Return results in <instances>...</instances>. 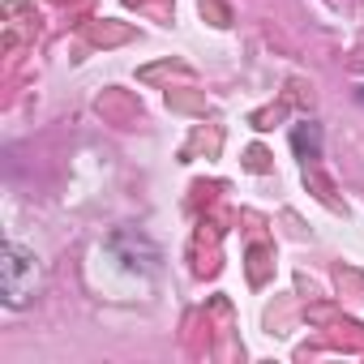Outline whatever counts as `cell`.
Returning <instances> with one entry per match:
<instances>
[{
	"instance_id": "6da1fadb",
	"label": "cell",
	"mask_w": 364,
	"mask_h": 364,
	"mask_svg": "<svg viewBox=\"0 0 364 364\" xmlns=\"http://www.w3.org/2000/svg\"><path fill=\"white\" fill-rule=\"evenodd\" d=\"M35 279H39L35 253H26L22 245H5V253H0V291H5V304L22 309L35 296Z\"/></svg>"
},
{
	"instance_id": "7a4b0ae2",
	"label": "cell",
	"mask_w": 364,
	"mask_h": 364,
	"mask_svg": "<svg viewBox=\"0 0 364 364\" xmlns=\"http://www.w3.org/2000/svg\"><path fill=\"white\" fill-rule=\"evenodd\" d=\"M291 141H296V150H300V159H304V141H309V154H317V146H321V129H317V124H309V129L300 124Z\"/></svg>"
}]
</instances>
